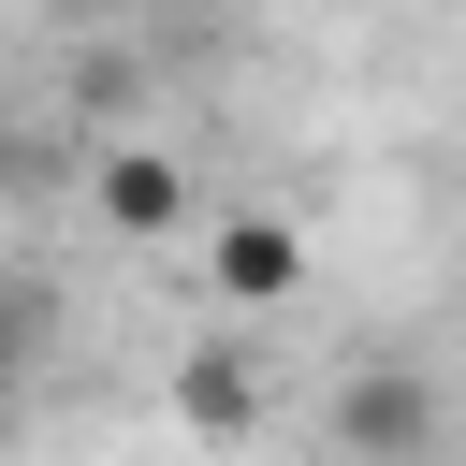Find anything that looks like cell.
<instances>
[{"mask_svg":"<svg viewBox=\"0 0 466 466\" xmlns=\"http://www.w3.org/2000/svg\"><path fill=\"white\" fill-rule=\"evenodd\" d=\"M320 437H335V466H422V451H437V379L379 350V364H350V379H335Z\"/></svg>","mask_w":466,"mask_h":466,"instance_id":"1","label":"cell"},{"mask_svg":"<svg viewBox=\"0 0 466 466\" xmlns=\"http://www.w3.org/2000/svg\"><path fill=\"white\" fill-rule=\"evenodd\" d=\"M204 291H218V306H291V291H306V233L262 218V204H233V218L204 233Z\"/></svg>","mask_w":466,"mask_h":466,"instance_id":"2","label":"cell"},{"mask_svg":"<svg viewBox=\"0 0 466 466\" xmlns=\"http://www.w3.org/2000/svg\"><path fill=\"white\" fill-rule=\"evenodd\" d=\"M87 204H102L116 233H189V175H175L160 146H102V160H87Z\"/></svg>","mask_w":466,"mask_h":466,"instance_id":"3","label":"cell"},{"mask_svg":"<svg viewBox=\"0 0 466 466\" xmlns=\"http://www.w3.org/2000/svg\"><path fill=\"white\" fill-rule=\"evenodd\" d=\"M175 422H189V437H248V422H262L248 350H189V364H175Z\"/></svg>","mask_w":466,"mask_h":466,"instance_id":"4","label":"cell"},{"mask_svg":"<svg viewBox=\"0 0 466 466\" xmlns=\"http://www.w3.org/2000/svg\"><path fill=\"white\" fill-rule=\"evenodd\" d=\"M29 350H44V291L15 277V291H0V379H29Z\"/></svg>","mask_w":466,"mask_h":466,"instance_id":"5","label":"cell"},{"mask_svg":"<svg viewBox=\"0 0 466 466\" xmlns=\"http://www.w3.org/2000/svg\"><path fill=\"white\" fill-rule=\"evenodd\" d=\"M29 15H87V0H29Z\"/></svg>","mask_w":466,"mask_h":466,"instance_id":"6","label":"cell"}]
</instances>
